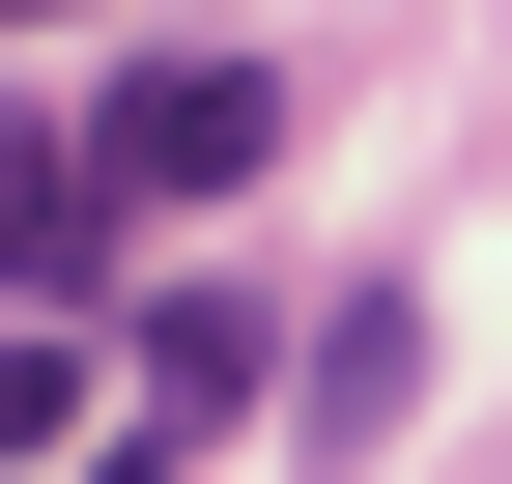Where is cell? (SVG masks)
Here are the masks:
<instances>
[{"label": "cell", "mask_w": 512, "mask_h": 484, "mask_svg": "<svg viewBox=\"0 0 512 484\" xmlns=\"http://www.w3.org/2000/svg\"><path fill=\"white\" fill-rule=\"evenodd\" d=\"M399 371H427V314H399V285H342V314H313V399H285V428H313V456H370V428H399Z\"/></svg>", "instance_id": "3"}, {"label": "cell", "mask_w": 512, "mask_h": 484, "mask_svg": "<svg viewBox=\"0 0 512 484\" xmlns=\"http://www.w3.org/2000/svg\"><path fill=\"white\" fill-rule=\"evenodd\" d=\"M256 371H285V342H256V285H171V314H143V428H228Z\"/></svg>", "instance_id": "4"}, {"label": "cell", "mask_w": 512, "mask_h": 484, "mask_svg": "<svg viewBox=\"0 0 512 484\" xmlns=\"http://www.w3.org/2000/svg\"><path fill=\"white\" fill-rule=\"evenodd\" d=\"M0 29H86V0H0Z\"/></svg>", "instance_id": "7"}, {"label": "cell", "mask_w": 512, "mask_h": 484, "mask_svg": "<svg viewBox=\"0 0 512 484\" xmlns=\"http://www.w3.org/2000/svg\"><path fill=\"white\" fill-rule=\"evenodd\" d=\"M86 428V342H0V456H57Z\"/></svg>", "instance_id": "5"}, {"label": "cell", "mask_w": 512, "mask_h": 484, "mask_svg": "<svg viewBox=\"0 0 512 484\" xmlns=\"http://www.w3.org/2000/svg\"><path fill=\"white\" fill-rule=\"evenodd\" d=\"M256 143H285V86H256V57H114V114H86L114 200H256Z\"/></svg>", "instance_id": "1"}, {"label": "cell", "mask_w": 512, "mask_h": 484, "mask_svg": "<svg viewBox=\"0 0 512 484\" xmlns=\"http://www.w3.org/2000/svg\"><path fill=\"white\" fill-rule=\"evenodd\" d=\"M86 257H114V171L57 114H0V285H86Z\"/></svg>", "instance_id": "2"}, {"label": "cell", "mask_w": 512, "mask_h": 484, "mask_svg": "<svg viewBox=\"0 0 512 484\" xmlns=\"http://www.w3.org/2000/svg\"><path fill=\"white\" fill-rule=\"evenodd\" d=\"M86 484H200V428H114V456H86Z\"/></svg>", "instance_id": "6"}]
</instances>
